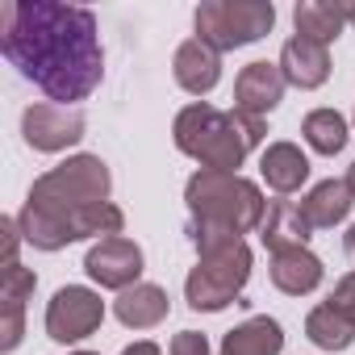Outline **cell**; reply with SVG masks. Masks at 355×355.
Listing matches in <instances>:
<instances>
[{"mask_svg":"<svg viewBox=\"0 0 355 355\" xmlns=\"http://www.w3.org/2000/svg\"><path fill=\"white\" fill-rule=\"evenodd\" d=\"M305 334H309V343L322 347V351H347L351 338H355V326L326 301V305H318V309L305 318Z\"/></svg>","mask_w":355,"mask_h":355,"instance_id":"20","label":"cell"},{"mask_svg":"<svg viewBox=\"0 0 355 355\" xmlns=\"http://www.w3.org/2000/svg\"><path fill=\"white\" fill-rule=\"evenodd\" d=\"M309 230L313 226H309V218H305L301 205H293V201H268V214L259 222V239H263V247L272 255L288 251V247H305Z\"/></svg>","mask_w":355,"mask_h":355,"instance_id":"13","label":"cell"},{"mask_svg":"<svg viewBox=\"0 0 355 355\" xmlns=\"http://www.w3.org/2000/svg\"><path fill=\"white\" fill-rule=\"evenodd\" d=\"M175 146L197 159L205 171H234L243 167L247 150L263 142V117L251 113H222L214 105H189L175 113Z\"/></svg>","mask_w":355,"mask_h":355,"instance_id":"3","label":"cell"},{"mask_svg":"<svg viewBox=\"0 0 355 355\" xmlns=\"http://www.w3.org/2000/svg\"><path fill=\"white\" fill-rule=\"evenodd\" d=\"M101 322H105V301L92 288H80V284L59 288L46 305V334L55 343H80Z\"/></svg>","mask_w":355,"mask_h":355,"instance_id":"7","label":"cell"},{"mask_svg":"<svg viewBox=\"0 0 355 355\" xmlns=\"http://www.w3.org/2000/svg\"><path fill=\"white\" fill-rule=\"evenodd\" d=\"M193 21H197V38L222 55L259 42L276 26V9L268 0H205Z\"/></svg>","mask_w":355,"mask_h":355,"instance_id":"6","label":"cell"},{"mask_svg":"<svg viewBox=\"0 0 355 355\" xmlns=\"http://www.w3.org/2000/svg\"><path fill=\"white\" fill-rule=\"evenodd\" d=\"M347 251H351V255H355V226H351V230H347Z\"/></svg>","mask_w":355,"mask_h":355,"instance_id":"27","label":"cell"},{"mask_svg":"<svg viewBox=\"0 0 355 355\" xmlns=\"http://www.w3.org/2000/svg\"><path fill=\"white\" fill-rule=\"evenodd\" d=\"M351 205H355V197H351L347 180H322V184L301 201V209H305V218H309L313 230H330V226H338V222L351 214Z\"/></svg>","mask_w":355,"mask_h":355,"instance_id":"18","label":"cell"},{"mask_svg":"<svg viewBox=\"0 0 355 355\" xmlns=\"http://www.w3.org/2000/svg\"><path fill=\"white\" fill-rule=\"evenodd\" d=\"M171 71H175V84H180L184 92L205 96V92H214L218 80H222V59H218V51H214L209 42L189 38V42H180V51H175Z\"/></svg>","mask_w":355,"mask_h":355,"instance_id":"11","label":"cell"},{"mask_svg":"<svg viewBox=\"0 0 355 355\" xmlns=\"http://www.w3.org/2000/svg\"><path fill=\"white\" fill-rule=\"evenodd\" d=\"M259 171H263V180L268 189L276 193H297L305 184V175H309V159L301 155V146L293 142H272L259 159Z\"/></svg>","mask_w":355,"mask_h":355,"instance_id":"17","label":"cell"},{"mask_svg":"<svg viewBox=\"0 0 355 355\" xmlns=\"http://www.w3.org/2000/svg\"><path fill=\"white\" fill-rule=\"evenodd\" d=\"M301 134L305 142L318 150V155H338L347 146V121L334 113V109H313L305 121H301Z\"/></svg>","mask_w":355,"mask_h":355,"instance_id":"21","label":"cell"},{"mask_svg":"<svg viewBox=\"0 0 355 355\" xmlns=\"http://www.w3.org/2000/svg\"><path fill=\"white\" fill-rule=\"evenodd\" d=\"M121 355H159V347H155V343H146V338H142V343H130V347H125V351H121Z\"/></svg>","mask_w":355,"mask_h":355,"instance_id":"25","label":"cell"},{"mask_svg":"<svg viewBox=\"0 0 355 355\" xmlns=\"http://www.w3.org/2000/svg\"><path fill=\"white\" fill-rule=\"evenodd\" d=\"M171 355H209V343L197 330H180L171 338Z\"/></svg>","mask_w":355,"mask_h":355,"instance_id":"24","label":"cell"},{"mask_svg":"<svg viewBox=\"0 0 355 355\" xmlns=\"http://www.w3.org/2000/svg\"><path fill=\"white\" fill-rule=\"evenodd\" d=\"M113 313L130 330H150V326H159L167 318V293L159 284H134L113 301Z\"/></svg>","mask_w":355,"mask_h":355,"instance_id":"15","label":"cell"},{"mask_svg":"<svg viewBox=\"0 0 355 355\" xmlns=\"http://www.w3.org/2000/svg\"><path fill=\"white\" fill-rule=\"evenodd\" d=\"M76 355H96V351H76Z\"/></svg>","mask_w":355,"mask_h":355,"instance_id":"29","label":"cell"},{"mask_svg":"<svg viewBox=\"0 0 355 355\" xmlns=\"http://www.w3.org/2000/svg\"><path fill=\"white\" fill-rule=\"evenodd\" d=\"M347 21H351V26H355V5H347Z\"/></svg>","mask_w":355,"mask_h":355,"instance_id":"28","label":"cell"},{"mask_svg":"<svg viewBox=\"0 0 355 355\" xmlns=\"http://www.w3.org/2000/svg\"><path fill=\"white\" fill-rule=\"evenodd\" d=\"M189 234H193L201 259L184 280V297L193 309L218 313L230 301H239V293L251 276V247L239 234L209 230V226H189Z\"/></svg>","mask_w":355,"mask_h":355,"instance_id":"4","label":"cell"},{"mask_svg":"<svg viewBox=\"0 0 355 355\" xmlns=\"http://www.w3.org/2000/svg\"><path fill=\"white\" fill-rule=\"evenodd\" d=\"M280 71L297 88H322L330 76V51L309 38H288L280 51Z\"/></svg>","mask_w":355,"mask_h":355,"instance_id":"12","label":"cell"},{"mask_svg":"<svg viewBox=\"0 0 355 355\" xmlns=\"http://www.w3.org/2000/svg\"><path fill=\"white\" fill-rule=\"evenodd\" d=\"M109 167L96 155H76L51 167L26 197V209L17 218L21 239L38 251H59L76 239L121 234L125 218L117 205H109Z\"/></svg>","mask_w":355,"mask_h":355,"instance_id":"2","label":"cell"},{"mask_svg":"<svg viewBox=\"0 0 355 355\" xmlns=\"http://www.w3.org/2000/svg\"><path fill=\"white\" fill-rule=\"evenodd\" d=\"M330 305H334V309H338V313H343L351 326H355V272H347V276L334 284V293H330Z\"/></svg>","mask_w":355,"mask_h":355,"instance_id":"23","label":"cell"},{"mask_svg":"<svg viewBox=\"0 0 355 355\" xmlns=\"http://www.w3.org/2000/svg\"><path fill=\"white\" fill-rule=\"evenodd\" d=\"M34 284H38V276L30 268L9 263L5 272H0V305H21L26 309V301L34 297Z\"/></svg>","mask_w":355,"mask_h":355,"instance_id":"22","label":"cell"},{"mask_svg":"<svg viewBox=\"0 0 355 355\" xmlns=\"http://www.w3.org/2000/svg\"><path fill=\"white\" fill-rule=\"evenodd\" d=\"M21 134L34 150H67L84 138V113L63 105H30L21 113Z\"/></svg>","mask_w":355,"mask_h":355,"instance_id":"9","label":"cell"},{"mask_svg":"<svg viewBox=\"0 0 355 355\" xmlns=\"http://www.w3.org/2000/svg\"><path fill=\"white\" fill-rule=\"evenodd\" d=\"M84 272H88L101 288L125 293V288H134L138 276H142V251H138V243H130V239H121V234L101 239V243L88 251Z\"/></svg>","mask_w":355,"mask_h":355,"instance_id":"8","label":"cell"},{"mask_svg":"<svg viewBox=\"0 0 355 355\" xmlns=\"http://www.w3.org/2000/svg\"><path fill=\"white\" fill-rule=\"evenodd\" d=\"M284 84L288 80H284L280 63H247L239 71V84H234V109L251 113V117H263L280 105Z\"/></svg>","mask_w":355,"mask_h":355,"instance_id":"10","label":"cell"},{"mask_svg":"<svg viewBox=\"0 0 355 355\" xmlns=\"http://www.w3.org/2000/svg\"><path fill=\"white\" fill-rule=\"evenodd\" d=\"M293 21H297V38H309V42H322L330 46L343 26H347V5H322V0H301L293 9Z\"/></svg>","mask_w":355,"mask_h":355,"instance_id":"19","label":"cell"},{"mask_svg":"<svg viewBox=\"0 0 355 355\" xmlns=\"http://www.w3.org/2000/svg\"><path fill=\"white\" fill-rule=\"evenodd\" d=\"M0 51L63 109L84 101L105 76L96 17L76 5H51V0L0 5Z\"/></svg>","mask_w":355,"mask_h":355,"instance_id":"1","label":"cell"},{"mask_svg":"<svg viewBox=\"0 0 355 355\" xmlns=\"http://www.w3.org/2000/svg\"><path fill=\"white\" fill-rule=\"evenodd\" d=\"M184 201H189V214H193V226H209V230H226V234H247V230H259L263 214H268V201L263 193L243 180L239 171H197L189 189H184Z\"/></svg>","mask_w":355,"mask_h":355,"instance_id":"5","label":"cell"},{"mask_svg":"<svg viewBox=\"0 0 355 355\" xmlns=\"http://www.w3.org/2000/svg\"><path fill=\"white\" fill-rule=\"evenodd\" d=\"M284 351V330L276 318H247L222 338V355H280Z\"/></svg>","mask_w":355,"mask_h":355,"instance_id":"16","label":"cell"},{"mask_svg":"<svg viewBox=\"0 0 355 355\" xmlns=\"http://www.w3.org/2000/svg\"><path fill=\"white\" fill-rule=\"evenodd\" d=\"M347 189H351V197H355V163H351V171H347Z\"/></svg>","mask_w":355,"mask_h":355,"instance_id":"26","label":"cell"},{"mask_svg":"<svg viewBox=\"0 0 355 355\" xmlns=\"http://www.w3.org/2000/svg\"><path fill=\"white\" fill-rule=\"evenodd\" d=\"M272 284L288 297H305L322 284V259L309 247H288L272 255Z\"/></svg>","mask_w":355,"mask_h":355,"instance_id":"14","label":"cell"}]
</instances>
